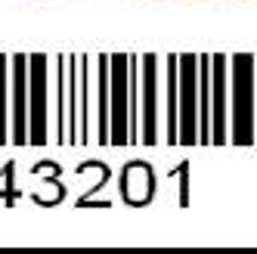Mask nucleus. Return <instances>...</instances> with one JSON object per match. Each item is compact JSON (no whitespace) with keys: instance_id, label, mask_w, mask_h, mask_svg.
<instances>
[]
</instances>
